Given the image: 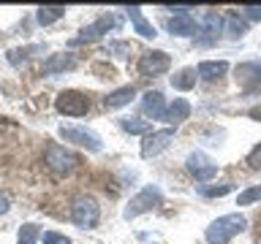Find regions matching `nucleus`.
<instances>
[{"label":"nucleus","instance_id":"obj_9","mask_svg":"<svg viewBox=\"0 0 261 244\" xmlns=\"http://www.w3.org/2000/svg\"><path fill=\"white\" fill-rule=\"evenodd\" d=\"M171 65V57L166 52H144L139 57V73L142 76H161Z\"/></svg>","mask_w":261,"mask_h":244},{"label":"nucleus","instance_id":"obj_31","mask_svg":"<svg viewBox=\"0 0 261 244\" xmlns=\"http://www.w3.org/2000/svg\"><path fill=\"white\" fill-rule=\"evenodd\" d=\"M248 163H250V168H261V144H256V146L250 149Z\"/></svg>","mask_w":261,"mask_h":244},{"label":"nucleus","instance_id":"obj_33","mask_svg":"<svg viewBox=\"0 0 261 244\" xmlns=\"http://www.w3.org/2000/svg\"><path fill=\"white\" fill-rule=\"evenodd\" d=\"M169 11H177V14H188L191 6H169Z\"/></svg>","mask_w":261,"mask_h":244},{"label":"nucleus","instance_id":"obj_28","mask_svg":"<svg viewBox=\"0 0 261 244\" xmlns=\"http://www.w3.org/2000/svg\"><path fill=\"white\" fill-rule=\"evenodd\" d=\"M234 190V185H220V187H204V195H207V198H215V195H218V198H220V195H226V193H231Z\"/></svg>","mask_w":261,"mask_h":244},{"label":"nucleus","instance_id":"obj_6","mask_svg":"<svg viewBox=\"0 0 261 244\" xmlns=\"http://www.w3.org/2000/svg\"><path fill=\"white\" fill-rule=\"evenodd\" d=\"M60 136L65 138V141H73V144L85 146V149H90V152H101V149H103L101 136L93 133V130H87V128H79V125H60Z\"/></svg>","mask_w":261,"mask_h":244},{"label":"nucleus","instance_id":"obj_20","mask_svg":"<svg viewBox=\"0 0 261 244\" xmlns=\"http://www.w3.org/2000/svg\"><path fill=\"white\" fill-rule=\"evenodd\" d=\"M196 79H199L196 68H182V71H177L174 76H171V87L179 89V93H188V89L196 87Z\"/></svg>","mask_w":261,"mask_h":244},{"label":"nucleus","instance_id":"obj_14","mask_svg":"<svg viewBox=\"0 0 261 244\" xmlns=\"http://www.w3.org/2000/svg\"><path fill=\"white\" fill-rule=\"evenodd\" d=\"M142 111L150 114L152 119H166V106H163V95L158 89H150V93L142 98Z\"/></svg>","mask_w":261,"mask_h":244},{"label":"nucleus","instance_id":"obj_10","mask_svg":"<svg viewBox=\"0 0 261 244\" xmlns=\"http://www.w3.org/2000/svg\"><path fill=\"white\" fill-rule=\"evenodd\" d=\"M234 76H237V84L242 89H258L261 87V60L240 63L234 68Z\"/></svg>","mask_w":261,"mask_h":244},{"label":"nucleus","instance_id":"obj_4","mask_svg":"<svg viewBox=\"0 0 261 244\" xmlns=\"http://www.w3.org/2000/svg\"><path fill=\"white\" fill-rule=\"evenodd\" d=\"M55 109L65 114V117H85L90 111V98L85 93H79V89H63L55 98Z\"/></svg>","mask_w":261,"mask_h":244},{"label":"nucleus","instance_id":"obj_27","mask_svg":"<svg viewBox=\"0 0 261 244\" xmlns=\"http://www.w3.org/2000/svg\"><path fill=\"white\" fill-rule=\"evenodd\" d=\"M109 52L114 57H128L130 54V44H125V41H109Z\"/></svg>","mask_w":261,"mask_h":244},{"label":"nucleus","instance_id":"obj_18","mask_svg":"<svg viewBox=\"0 0 261 244\" xmlns=\"http://www.w3.org/2000/svg\"><path fill=\"white\" fill-rule=\"evenodd\" d=\"M134 98H136V87L134 84H125V87H120V89H114V93L106 95L103 106H106V109H122V106H128Z\"/></svg>","mask_w":261,"mask_h":244},{"label":"nucleus","instance_id":"obj_1","mask_svg":"<svg viewBox=\"0 0 261 244\" xmlns=\"http://www.w3.org/2000/svg\"><path fill=\"white\" fill-rule=\"evenodd\" d=\"M245 228H248V217H245L242 211H234V215H223V217H218L215 223H210L204 239L210 244H228L237 233H242Z\"/></svg>","mask_w":261,"mask_h":244},{"label":"nucleus","instance_id":"obj_30","mask_svg":"<svg viewBox=\"0 0 261 244\" xmlns=\"http://www.w3.org/2000/svg\"><path fill=\"white\" fill-rule=\"evenodd\" d=\"M242 16H245V19H250V22H261V6H245Z\"/></svg>","mask_w":261,"mask_h":244},{"label":"nucleus","instance_id":"obj_17","mask_svg":"<svg viewBox=\"0 0 261 244\" xmlns=\"http://www.w3.org/2000/svg\"><path fill=\"white\" fill-rule=\"evenodd\" d=\"M125 14H128V19L134 22V27H136V33H139L142 38H155V36H158L152 24L144 19V14H142V8H139V6H128Z\"/></svg>","mask_w":261,"mask_h":244},{"label":"nucleus","instance_id":"obj_3","mask_svg":"<svg viewBox=\"0 0 261 244\" xmlns=\"http://www.w3.org/2000/svg\"><path fill=\"white\" fill-rule=\"evenodd\" d=\"M71 220H73V225H79V228H95L98 220H101V206H98V201L93 195H79L71 206Z\"/></svg>","mask_w":261,"mask_h":244},{"label":"nucleus","instance_id":"obj_22","mask_svg":"<svg viewBox=\"0 0 261 244\" xmlns=\"http://www.w3.org/2000/svg\"><path fill=\"white\" fill-rule=\"evenodd\" d=\"M63 16H65V6H41L38 11H36V22L46 27V24L63 19Z\"/></svg>","mask_w":261,"mask_h":244},{"label":"nucleus","instance_id":"obj_16","mask_svg":"<svg viewBox=\"0 0 261 244\" xmlns=\"http://www.w3.org/2000/svg\"><path fill=\"white\" fill-rule=\"evenodd\" d=\"M226 71H228L226 60H201L199 68H196V73H199L204 81H215L220 76H226Z\"/></svg>","mask_w":261,"mask_h":244},{"label":"nucleus","instance_id":"obj_13","mask_svg":"<svg viewBox=\"0 0 261 244\" xmlns=\"http://www.w3.org/2000/svg\"><path fill=\"white\" fill-rule=\"evenodd\" d=\"M188 117H191V103H188L185 98H174L171 106L166 109V119H163V122H169V125L177 130V125H182Z\"/></svg>","mask_w":261,"mask_h":244},{"label":"nucleus","instance_id":"obj_11","mask_svg":"<svg viewBox=\"0 0 261 244\" xmlns=\"http://www.w3.org/2000/svg\"><path fill=\"white\" fill-rule=\"evenodd\" d=\"M109 27H117V19H114L112 14H103L98 22H93L90 27L82 30L79 36L71 41V46H79V44H90V41H98V38L103 36V33H109Z\"/></svg>","mask_w":261,"mask_h":244},{"label":"nucleus","instance_id":"obj_23","mask_svg":"<svg viewBox=\"0 0 261 244\" xmlns=\"http://www.w3.org/2000/svg\"><path fill=\"white\" fill-rule=\"evenodd\" d=\"M120 125H122V130L136 133V136H147V133H150V122H147V119H139V117H122Z\"/></svg>","mask_w":261,"mask_h":244},{"label":"nucleus","instance_id":"obj_32","mask_svg":"<svg viewBox=\"0 0 261 244\" xmlns=\"http://www.w3.org/2000/svg\"><path fill=\"white\" fill-rule=\"evenodd\" d=\"M248 117H250V119H258V122H261V103H258V106H253V109L248 111Z\"/></svg>","mask_w":261,"mask_h":244},{"label":"nucleus","instance_id":"obj_19","mask_svg":"<svg viewBox=\"0 0 261 244\" xmlns=\"http://www.w3.org/2000/svg\"><path fill=\"white\" fill-rule=\"evenodd\" d=\"M201 30L207 33V38H204L201 44L215 41L220 36V30H223V16H220L218 11H207V14H204V22H201Z\"/></svg>","mask_w":261,"mask_h":244},{"label":"nucleus","instance_id":"obj_29","mask_svg":"<svg viewBox=\"0 0 261 244\" xmlns=\"http://www.w3.org/2000/svg\"><path fill=\"white\" fill-rule=\"evenodd\" d=\"M44 244H71L65 233H57V231H46L44 233Z\"/></svg>","mask_w":261,"mask_h":244},{"label":"nucleus","instance_id":"obj_24","mask_svg":"<svg viewBox=\"0 0 261 244\" xmlns=\"http://www.w3.org/2000/svg\"><path fill=\"white\" fill-rule=\"evenodd\" d=\"M261 201V185H253L248 187V190H242L240 195H237V206H250V203Z\"/></svg>","mask_w":261,"mask_h":244},{"label":"nucleus","instance_id":"obj_21","mask_svg":"<svg viewBox=\"0 0 261 244\" xmlns=\"http://www.w3.org/2000/svg\"><path fill=\"white\" fill-rule=\"evenodd\" d=\"M41 52H44V44H30L24 49H11V52H8V63H11V65H22V63H28L30 57H36Z\"/></svg>","mask_w":261,"mask_h":244},{"label":"nucleus","instance_id":"obj_25","mask_svg":"<svg viewBox=\"0 0 261 244\" xmlns=\"http://www.w3.org/2000/svg\"><path fill=\"white\" fill-rule=\"evenodd\" d=\"M226 24H228V36H231V38H242L245 33H248V24L240 19V14H231L226 19Z\"/></svg>","mask_w":261,"mask_h":244},{"label":"nucleus","instance_id":"obj_7","mask_svg":"<svg viewBox=\"0 0 261 244\" xmlns=\"http://www.w3.org/2000/svg\"><path fill=\"white\" fill-rule=\"evenodd\" d=\"M185 166L196 176V182H210V179L218 176V163H212L204 152H191L185 160Z\"/></svg>","mask_w":261,"mask_h":244},{"label":"nucleus","instance_id":"obj_26","mask_svg":"<svg viewBox=\"0 0 261 244\" xmlns=\"http://www.w3.org/2000/svg\"><path fill=\"white\" fill-rule=\"evenodd\" d=\"M38 225H33V223H28V225H22L19 228V236H16V241L19 244H36L38 241Z\"/></svg>","mask_w":261,"mask_h":244},{"label":"nucleus","instance_id":"obj_34","mask_svg":"<svg viewBox=\"0 0 261 244\" xmlns=\"http://www.w3.org/2000/svg\"><path fill=\"white\" fill-rule=\"evenodd\" d=\"M6 211H8V198L0 193V215H6Z\"/></svg>","mask_w":261,"mask_h":244},{"label":"nucleus","instance_id":"obj_15","mask_svg":"<svg viewBox=\"0 0 261 244\" xmlns=\"http://www.w3.org/2000/svg\"><path fill=\"white\" fill-rule=\"evenodd\" d=\"M73 65H76V57L73 54H49L44 60V73L46 76H55V73L71 71Z\"/></svg>","mask_w":261,"mask_h":244},{"label":"nucleus","instance_id":"obj_5","mask_svg":"<svg viewBox=\"0 0 261 244\" xmlns=\"http://www.w3.org/2000/svg\"><path fill=\"white\" fill-rule=\"evenodd\" d=\"M44 163L49 166V171H55V174L65 176V174H71V171L76 168L79 158H76L73 152H68L65 146H60V144H49L46 152H44Z\"/></svg>","mask_w":261,"mask_h":244},{"label":"nucleus","instance_id":"obj_8","mask_svg":"<svg viewBox=\"0 0 261 244\" xmlns=\"http://www.w3.org/2000/svg\"><path fill=\"white\" fill-rule=\"evenodd\" d=\"M171 141H174V128H163V130L147 133L144 141H142V158H155V155H161Z\"/></svg>","mask_w":261,"mask_h":244},{"label":"nucleus","instance_id":"obj_2","mask_svg":"<svg viewBox=\"0 0 261 244\" xmlns=\"http://www.w3.org/2000/svg\"><path fill=\"white\" fill-rule=\"evenodd\" d=\"M163 206V193H161V187L158 185H147L144 190H139L134 198L128 201V206L125 211H122V217L125 220H134L139 215H144V211H150V209H158Z\"/></svg>","mask_w":261,"mask_h":244},{"label":"nucleus","instance_id":"obj_12","mask_svg":"<svg viewBox=\"0 0 261 244\" xmlns=\"http://www.w3.org/2000/svg\"><path fill=\"white\" fill-rule=\"evenodd\" d=\"M166 27H169L171 36H182V38H191V36H199L201 33V24L196 22L191 14H174L166 22Z\"/></svg>","mask_w":261,"mask_h":244}]
</instances>
